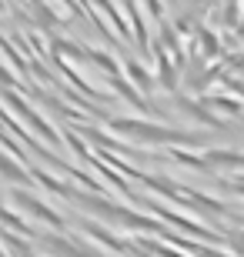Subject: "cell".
<instances>
[{
  "label": "cell",
  "mask_w": 244,
  "mask_h": 257,
  "mask_svg": "<svg viewBox=\"0 0 244 257\" xmlns=\"http://www.w3.org/2000/svg\"><path fill=\"white\" fill-rule=\"evenodd\" d=\"M111 127L117 134H131V137H137L144 144H194L197 147V137L184 131H168V127L141 124V120H111Z\"/></svg>",
  "instance_id": "1"
},
{
  "label": "cell",
  "mask_w": 244,
  "mask_h": 257,
  "mask_svg": "<svg viewBox=\"0 0 244 257\" xmlns=\"http://www.w3.org/2000/svg\"><path fill=\"white\" fill-rule=\"evenodd\" d=\"M157 74H160V90H174L178 87V67H171V57H168V50H160L157 47Z\"/></svg>",
  "instance_id": "2"
},
{
  "label": "cell",
  "mask_w": 244,
  "mask_h": 257,
  "mask_svg": "<svg viewBox=\"0 0 244 257\" xmlns=\"http://www.w3.org/2000/svg\"><path fill=\"white\" fill-rule=\"evenodd\" d=\"M124 64H127V74H131V80L141 87L144 94H154V90H157V80H154V77H150V74H147V70H144V67L137 64L134 57H127Z\"/></svg>",
  "instance_id": "3"
},
{
  "label": "cell",
  "mask_w": 244,
  "mask_h": 257,
  "mask_svg": "<svg viewBox=\"0 0 244 257\" xmlns=\"http://www.w3.org/2000/svg\"><path fill=\"white\" fill-rule=\"evenodd\" d=\"M127 10H131V20H134V34H137V37H134V44H137V47L141 50H147V27H144V20H141V10H137V4H127Z\"/></svg>",
  "instance_id": "4"
},
{
  "label": "cell",
  "mask_w": 244,
  "mask_h": 257,
  "mask_svg": "<svg viewBox=\"0 0 244 257\" xmlns=\"http://www.w3.org/2000/svg\"><path fill=\"white\" fill-rule=\"evenodd\" d=\"M97 4H101V10H104V14H107V17L114 20V24H117V30H121V37H131V30H127V24L121 20V10L114 7L111 0H97Z\"/></svg>",
  "instance_id": "5"
},
{
  "label": "cell",
  "mask_w": 244,
  "mask_h": 257,
  "mask_svg": "<svg viewBox=\"0 0 244 257\" xmlns=\"http://www.w3.org/2000/svg\"><path fill=\"white\" fill-rule=\"evenodd\" d=\"M197 40H201V50H204V57H214L217 50V37L211 34V30H197Z\"/></svg>",
  "instance_id": "6"
}]
</instances>
